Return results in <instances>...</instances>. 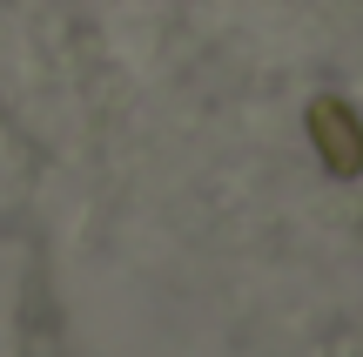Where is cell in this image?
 Masks as SVG:
<instances>
[{"instance_id": "cell-1", "label": "cell", "mask_w": 363, "mask_h": 357, "mask_svg": "<svg viewBox=\"0 0 363 357\" xmlns=\"http://www.w3.org/2000/svg\"><path fill=\"white\" fill-rule=\"evenodd\" d=\"M310 128H316V142H323L330 169H343V175H357V169H363V128L350 121V108H343V101H316Z\"/></svg>"}]
</instances>
